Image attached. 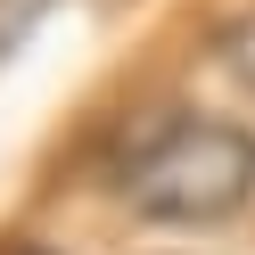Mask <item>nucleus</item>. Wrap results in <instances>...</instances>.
I'll return each mask as SVG.
<instances>
[{
    "mask_svg": "<svg viewBox=\"0 0 255 255\" xmlns=\"http://www.w3.org/2000/svg\"><path fill=\"white\" fill-rule=\"evenodd\" d=\"M124 198L148 222H222L255 198V132L181 116L124 165Z\"/></svg>",
    "mask_w": 255,
    "mask_h": 255,
    "instance_id": "1",
    "label": "nucleus"
},
{
    "mask_svg": "<svg viewBox=\"0 0 255 255\" xmlns=\"http://www.w3.org/2000/svg\"><path fill=\"white\" fill-rule=\"evenodd\" d=\"M8 255H50V247H8Z\"/></svg>",
    "mask_w": 255,
    "mask_h": 255,
    "instance_id": "2",
    "label": "nucleus"
}]
</instances>
